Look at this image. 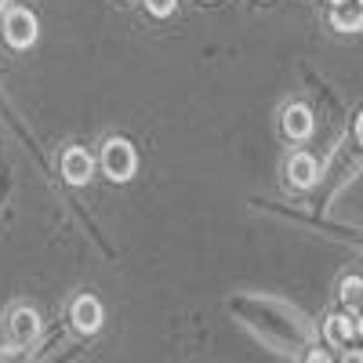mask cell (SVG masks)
Returning a JSON list of instances; mask_svg holds the SVG:
<instances>
[{"instance_id":"277c9868","label":"cell","mask_w":363,"mask_h":363,"mask_svg":"<svg viewBox=\"0 0 363 363\" xmlns=\"http://www.w3.org/2000/svg\"><path fill=\"white\" fill-rule=\"evenodd\" d=\"M359 335H363V316H359L356 309L338 313V316L327 320V342H330V345H349V342L359 338Z\"/></svg>"},{"instance_id":"e0dca14e","label":"cell","mask_w":363,"mask_h":363,"mask_svg":"<svg viewBox=\"0 0 363 363\" xmlns=\"http://www.w3.org/2000/svg\"><path fill=\"white\" fill-rule=\"evenodd\" d=\"M356 4H359V8H363V0H356Z\"/></svg>"},{"instance_id":"6da1fadb","label":"cell","mask_w":363,"mask_h":363,"mask_svg":"<svg viewBox=\"0 0 363 363\" xmlns=\"http://www.w3.org/2000/svg\"><path fill=\"white\" fill-rule=\"evenodd\" d=\"M138 167V157H135V145L128 138H109L102 145V171L113 178V182H128Z\"/></svg>"},{"instance_id":"9c48e42d","label":"cell","mask_w":363,"mask_h":363,"mask_svg":"<svg viewBox=\"0 0 363 363\" xmlns=\"http://www.w3.org/2000/svg\"><path fill=\"white\" fill-rule=\"evenodd\" d=\"M330 26L342 29V33H359L363 29V8L359 4H338L330 11Z\"/></svg>"},{"instance_id":"7a4b0ae2","label":"cell","mask_w":363,"mask_h":363,"mask_svg":"<svg viewBox=\"0 0 363 363\" xmlns=\"http://www.w3.org/2000/svg\"><path fill=\"white\" fill-rule=\"evenodd\" d=\"M4 37L11 48L26 51V48H33L37 44V15L29 11V8H11L4 15Z\"/></svg>"},{"instance_id":"ba28073f","label":"cell","mask_w":363,"mask_h":363,"mask_svg":"<svg viewBox=\"0 0 363 363\" xmlns=\"http://www.w3.org/2000/svg\"><path fill=\"white\" fill-rule=\"evenodd\" d=\"M287 178H291V186L309 189V186H316V178H320V164L309 153H294L287 160Z\"/></svg>"},{"instance_id":"3957f363","label":"cell","mask_w":363,"mask_h":363,"mask_svg":"<svg viewBox=\"0 0 363 363\" xmlns=\"http://www.w3.org/2000/svg\"><path fill=\"white\" fill-rule=\"evenodd\" d=\"M69 320H73V327L80 330V335H95V330L102 327V320H106L102 301L95 294H80L73 301V309H69Z\"/></svg>"},{"instance_id":"7c38bea8","label":"cell","mask_w":363,"mask_h":363,"mask_svg":"<svg viewBox=\"0 0 363 363\" xmlns=\"http://www.w3.org/2000/svg\"><path fill=\"white\" fill-rule=\"evenodd\" d=\"M306 363H335V359H330V356H327L323 349H313V352L306 356Z\"/></svg>"},{"instance_id":"8fae6325","label":"cell","mask_w":363,"mask_h":363,"mask_svg":"<svg viewBox=\"0 0 363 363\" xmlns=\"http://www.w3.org/2000/svg\"><path fill=\"white\" fill-rule=\"evenodd\" d=\"M174 4H178V0H145V8H149V11H153L157 18H164V15H171V11H174Z\"/></svg>"},{"instance_id":"4fadbf2b","label":"cell","mask_w":363,"mask_h":363,"mask_svg":"<svg viewBox=\"0 0 363 363\" xmlns=\"http://www.w3.org/2000/svg\"><path fill=\"white\" fill-rule=\"evenodd\" d=\"M342 363H363V352H359V349H345Z\"/></svg>"},{"instance_id":"5bb4252c","label":"cell","mask_w":363,"mask_h":363,"mask_svg":"<svg viewBox=\"0 0 363 363\" xmlns=\"http://www.w3.org/2000/svg\"><path fill=\"white\" fill-rule=\"evenodd\" d=\"M356 138H359V145H363V113H359V120H356Z\"/></svg>"},{"instance_id":"5b68a950","label":"cell","mask_w":363,"mask_h":363,"mask_svg":"<svg viewBox=\"0 0 363 363\" xmlns=\"http://www.w3.org/2000/svg\"><path fill=\"white\" fill-rule=\"evenodd\" d=\"M62 174H66L69 186H84V182H91V174H95V160H91L87 149H80V145L66 149L62 153Z\"/></svg>"},{"instance_id":"2e32d148","label":"cell","mask_w":363,"mask_h":363,"mask_svg":"<svg viewBox=\"0 0 363 363\" xmlns=\"http://www.w3.org/2000/svg\"><path fill=\"white\" fill-rule=\"evenodd\" d=\"M4 8H8V0H0V11H4Z\"/></svg>"},{"instance_id":"8992f818","label":"cell","mask_w":363,"mask_h":363,"mask_svg":"<svg viewBox=\"0 0 363 363\" xmlns=\"http://www.w3.org/2000/svg\"><path fill=\"white\" fill-rule=\"evenodd\" d=\"M8 327H11V342H15V345H29V342L40 335V316L29 309V306H18V309L11 313V323H8Z\"/></svg>"},{"instance_id":"9a60e30c","label":"cell","mask_w":363,"mask_h":363,"mask_svg":"<svg viewBox=\"0 0 363 363\" xmlns=\"http://www.w3.org/2000/svg\"><path fill=\"white\" fill-rule=\"evenodd\" d=\"M330 4H335V8H338V4H349V0H330Z\"/></svg>"},{"instance_id":"30bf717a","label":"cell","mask_w":363,"mask_h":363,"mask_svg":"<svg viewBox=\"0 0 363 363\" xmlns=\"http://www.w3.org/2000/svg\"><path fill=\"white\" fill-rule=\"evenodd\" d=\"M338 294H342V301H345L349 309H356L359 301H363V280H359V277H345Z\"/></svg>"},{"instance_id":"52a82bcc","label":"cell","mask_w":363,"mask_h":363,"mask_svg":"<svg viewBox=\"0 0 363 363\" xmlns=\"http://www.w3.org/2000/svg\"><path fill=\"white\" fill-rule=\"evenodd\" d=\"M313 128H316V120H313V113H309L306 106H287V109H284V135H287V138L306 142V138L313 135Z\"/></svg>"}]
</instances>
